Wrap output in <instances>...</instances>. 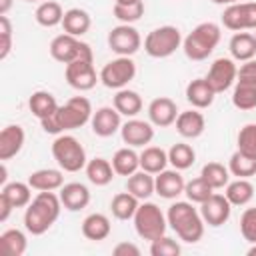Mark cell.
I'll return each instance as SVG.
<instances>
[{
  "instance_id": "obj_1",
  "label": "cell",
  "mask_w": 256,
  "mask_h": 256,
  "mask_svg": "<svg viewBox=\"0 0 256 256\" xmlns=\"http://www.w3.org/2000/svg\"><path fill=\"white\" fill-rule=\"evenodd\" d=\"M94 110H92V104L86 96H72L70 100H66L62 106H58V110L40 120V126L46 134H64L68 130H76V128H82L84 124L90 122Z\"/></svg>"
},
{
  "instance_id": "obj_2",
  "label": "cell",
  "mask_w": 256,
  "mask_h": 256,
  "mask_svg": "<svg viewBox=\"0 0 256 256\" xmlns=\"http://www.w3.org/2000/svg\"><path fill=\"white\" fill-rule=\"evenodd\" d=\"M60 196L54 192H38L24 212V228L32 236H42L52 228L62 210Z\"/></svg>"
},
{
  "instance_id": "obj_3",
  "label": "cell",
  "mask_w": 256,
  "mask_h": 256,
  "mask_svg": "<svg viewBox=\"0 0 256 256\" xmlns=\"http://www.w3.org/2000/svg\"><path fill=\"white\" fill-rule=\"evenodd\" d=\"M168 226L176 232V236L186 244H196L204 236L206 222L200 216V210L194 208L190 200H176L170 204L166 212Z\"/></svg>"
},
{
  "instance_id": "obj_4",
  "label": "cell",
  "mask_w": 256,
  "mask_h": 256,
  "mask_svg": "<svg viewBox=\"0 0 256 256\" xmlns=\"http://www.w3.org/2000/svg\"><path fill=\"white\" fill-rule=\"evenodd\" d=\"M220 26L214 24V22H200L184 40H182V50L186 54V58L194 60V62H200V60H206L214 48L218 46L220 42Z\"/></svg>"
},
{
  "instance_id": "obj_5",
  "label": "cell",
  "mask_w": 256,
  "mask_h": 256,
  "mask_svg": "<svg viewBox=\"0 0 256 256\" xmlns=\"http://www.w3.org/2000/svg\"><path fill=\"white\" fill-rule=\"evenodd\" d=\"M52 156L58 164V168H62L64 172H80L82 168H86V150L80 144L78 138L70 136V134H58L52 142Z\"/></svg>"
},
{
  "instance_id": "obj_6",
  "label": "cell",
  "mask_w": 256,
  "mask_h": 256,
  "mask_svg": "<svg viewBox=\"0 0 256 256\" xmlns=\"http://www.w3.org/2000/svg\"><path fill=\"white\" fill-rule=\"evenodd\" d=\"M134 230L136 234L142 238V240H156L160 236L166 234V228H168V220H166V214L154 204V202H148V200H142L136 214H134Z\"/></svg>"
},
{
  "instance_id": "obj_7",
  "label": "cell",
  "mask_w": 256,
  "mask_h": 256,
  "mask_svg": "<svg viewBox=\"0 0 256 256\" xmlns=\"http://www.w3.org/2000/svg\"><path fill=\"white\" fill-rule=\"evenodd\" d=\"M182 34L176 26H158L144 38V52L152 58H168L182 46Z\"/></svg>"
},
{
  "instance_id": "obj_8",
  "label": "cell",
  "mask_w": 256,
  "mask_h": 256,
  "mask_svg": "<svg viewBox=\"0 0 256 256\" xmlns=\"http://www.w3.org/2000/svg\"><path fill=\"white\" fill-rule=\"evenodd\" d=\"M48 50H50V56L60 64H70V62L80 60V58H94L90 44H86L78 36H72L66 32L52 38Z\"/></svg>"
},
{
  "instance_id": "obj_9",
  "label": "cell",
  "mask_w": 256,
  "mask_h": 256,
  "mask_svg": "<svg viewBox=\"0 0 256 256\" xmlns=\"http://www.w3.org/2000/svg\"><path fill=\"white\" fill-rule=\"evenodd\" d=\"M136 76V64L130 56H116L100 70V82L110 90L126 88Z\"/></svg>"
},
{
  "instance_id": "obj_10",
  "label": "cell",
  "mask_w": 256,
  "mask_h": 256,
  "mask_svg": "<svg viewBox=\"0 0 256 256\" xmlns=\"http://www.w3.org/2000/svg\"><path fill=\"white\" fill-rule=\"evenodd\" d=\"M142 46V36L132 24H118L108 32V48L116 56H134Z\"/></svg>"
},
{
  "instance_id": "obj_11",
  "label": "cell",
  "mask_w": 256,
  "mask_h": 256,
  "mask_svg": "<svg viewBox=\"0 0 256 256\" xmlns=\"http://www.w3.org/2000/svg\"><path fill=\"white\" fill-rule=\"evenodd\" d=\"M64 76H66V82L78 92L92 90L100 80V74H96V68H94V58H80L66 64Z\"/></svg>"
},
{
  "instance_id": "obj_12",
  "label": "cell",
  "mask_w": 256,
  "mask_h": 256,
  "mask_svg": "<svg viewBox=\"0 0 256 256\" xmlns=\"http://www.w3.org/2000/svg\"><path fill=\"white\" fill-rule=\"evenodd\" d=\"M222 24L232 32L256 30V2H236L226 6L222 12Z\"/></svg>"
},
{
  "instance_id": "obj_13",
  "label": "cell",
  "mask_w": 256,
  "mask_h": 256,
  "mask_svg": "<svg viewBox=\"0 0 256 256\" xmlns=\"http://www.w3.org/2000/svg\"><path fill=\"white\" fill-rule=\"evenodd\" d=\"M236 76H238L236 60L222 56V58H216V60L210 64V70H208V74H206V80H208V84L214 88V92L220 94V92H226L228 88L234 86Z\"/></svg>"
},
{
  "instance_id": "obj_14",
  "label": "cell",
  "mask_w": 256,
  "mask_h": 256,
  "mask_svg": "<svg viewBox=\"0 0 256 256\" xmlns=\"http://www.w3.org/2000/svg\"><path fill=\"white\" fill-rule=\"evenodd\" d=\"M230 212H232V204L228 202V198L224 194H218V192L210 194L200 204V216L212 228H218V226L226 224L228 218H230Z\"/></svg>"
},
{
  "instance_id": "obj_15",
  "label": "cell",
  "mask_w": 256,
  "mask_h": 256,
  "mask_svg": "<svg viewBox=\"0 0 256 256\" xmlns=\"http://www.w3.org/2000/svg\"><path fill=\"white\" fill-rule=\"evenodd\" d=\"M120 136L126 146L144 148L154 138V124L138 118H128V122H124L120 128Z\"/></svg>"
},
{
  "instance_id": "obj_16",
  "label": "cell",
  "mask_w": 256,
  "mask_h": 256,
  "mask_svg": "<svg viewBox=\"0 0 256 256\" xmlns=\"http://www.w3.org/2000/svg\"><path fill=\"white\" fill-rule=\"evenodd\" d=\"M120 112L114 106H102L98 108L92 118H90V128L96 136L100 138H110L114 136L120 128H122V120H120Z\"/></svg>"
},
{
  "instance_id": "obj_17",
  "label": "cell",
  "mask_w": 256,
  "mask_h": 256,
  "mask_svg": "<svg viewBox=\"0 0 256 256\" xmlns=\"http://www.w3.org/2000/svg\"><path fill=\"white\" fill-rule=\"evenodd\" d=\"M154 184H156V194L164 200H176L180 194H184V176L180 174V170L172 168V170H162L154 176Z\"/></svg>"
},
{
  "instance_id": "obj_18",
  "label": "cell",
  "mask_w": 256,
  "mask_h": 256,
  "mask_svg": "<svg viewBox=\"0 0 256 256\" xmlns=\"http://www.w3.org/2000/svg\"><path fill=\"white\" fill-rule=\"evenodd\" d=\"M178 108H176V102L168 96H160V98H154L150 104H148V120L158 126V128H168L176 122L178 118Z\"/></svg>"
},
{
  "instance_id": "obj_19",
  "label": "cell",
  "mask_w": 256,
  "mask_h": 256,
  "mask_svg": "<svg viewBox=\"0 0 256 256\" xmlns=\"http://www.w3.org/2000/svg\"><path fill=\"white\" fill-rule=\"evenodd\" d=\"M26 142V132L20 124H8L0 132V160L8 162L14 158Z\"/></svg>"
},
{
  "instance_id": "obj_20",
  "label": "cell",
  "mask_w": 256,
  "mask_h": 256,
  "mask_svg": "<svg viewBox=\"0 0 256 256\" xmlns=\"http://www.w3.org/2000/svg\"><path fill=\"white\" fill-rule=\"evenodd\" d=\"M58 196H60L62 206L66 210H70V212L84 210L90 204V190L82 182H68V184H64L58 190Z\"/></svg>"
},
{
  "instance_id": "obj_21",
  "label": "cell",
  "mask_w": 256,
  "mask_h": 256,
  "mask_svg": "<svg viewBox=\"0 0 256 256\" xmlns=\"http://www.w3.org/2000/svg\"><path fill=\"white\" fill-rule=\"evenodd\" d=\"M174 124H176V132H178L182 138H188V140L200 138V136L204 134V128H206L204 114L198 112V108L180 112Z\"/></svg>"
},
{
  "instance_id": "obj_22",
  "label": "cell",
  "mask_w": 256,
  "mask_h": 256,
  "mask_svg": "<svg viewBox=\"0 0 256 256\" xmlns=\"http://www.w3.org/2000/svg\"><path fill=\"white\" fill-rule=\"evenodd\" d=\"M28 184L38 192H54L64 186L62 168H40L28 176Z\"/></svg>"
},
{
  "instance_id": "obj_23",
  "label": "cell",
  "mask_w": 256,
  "mask_h": 256,
  "mask_svg": "<svg viewBox=\"0 0 256 256\" xmlns=\"http://www.w3.org/2000/svg\"><path fill=\"white\" fill-rule=\"evenodd\" d=\"M214 98H216V92L208 84L206 78H194L192 82H188V86H186V100L192 104V108L204 110V108L212 106Z\"/></svg>"
},
{
  "instance_id": "obj_24",
  "label": "cell",
  "mask_w": 256,
  "mask_h": 256,
  "mask_svg": "<svg viewBox=\"0 0 256 256\" xmlns=\"http://www.w3.org/2000/svg\"><path fill=\"white\" fill-rule=\"evenodd\" d=\"M110 232H112V224H110V218L106 214L94 212L82 220V234H84V238H88L92 242L106 240L110 236Z\"/></svg>"
},
{
  "instance_id": "obj_25",
  "label": "cell",
  "mask_w": 256,
  "mask_h": 256,
  "mask_svg": "<svg viewBox=\"0 0 256 256\" xmlns=\"http://www.w3.org/2000/svg\"><path fill=\"white\" fill-rule=\"evenodd\" d=\"M232 104L238 110H254L256 108V80L236 76L232 90Z\"/></svg>"
},
{
  "instance_id": "obj_26",
  "label": "cell",
  "mask_w": 256,
  "mask_h": 256,
  "mask_svg": "<svg viewBox=\"0 0 256 256\" xmlns=\"http://www.w3.org/2000/svg\"><path fill=\"white\" fill-rule=\"evenodd\" d=\"M230 56L236 62H246L256 56V38L250 32H234L228 42Z\"/></svg>"
},
{
  "instance_id": "obj_27",
  "label": "cell",
  "mask_w": 256,
  "mask_h": 256,
  "mask_svg": "<svg viewBox=\"0 0 256 256\" xmlns=\"http://www.w3.org/2000/svg\"><path fill=\"white\" fill-rule=\"evenodd\" d=\"M66 34H72V36H84L90 26H92V18L90 14L84 10V8H70L64 12V18H62V24Z\"/></svg>"
},
{
  "instance_id": "obj_28",
  "label": "cell",
  "mask_w": 256,
  "mask_h": 256,
  "mask_svg": "<svg viewBox=\"0 0 256 256\" xmlns=\"http://www.w3.org/2000/svg\"><path fill=\"white\" fill-rule=\"evenodd\" d=\"M126 190L134 194L138 200H148L152 194H156V184H154V174L146 170H136L134 174L128 176L126 180Z\"/></svg>"
},
{
  "instance_id": "obj_29",
  "label": "cell",
  "mask_w": 256,
  "mask_h": 256,
  "mask_svg": "<svg viewBox=\"0 0 256 256\" xmlns=\"http://www.w3.org/2000/svg\"><path fill=\"white\" fill-rule=\"evenodd\" d=\"M112 166H114V172L118 176H130L134 174L136 170H140V154L132 148V146H124V148H118L112 156Z\"/></svg>"
},
{
  "instance_id": "obj_30",
  "label": "cell",
  "mask_w": 256,
  "mask_h": 256,
  "mask_svg": "<svg viewBox=\"0 0 256 256\" xmlns=\"http://www.w3.org/2000/svg\"><path fill=\"white\" fill-rule=\"evenodd\" d=\"M112 104H114V108H116L122 116H126V118H134V116L142 110V96H140L136 90L120 88V90H116Z\"/></svg>"
},
{
  "instance_id": "obj_31",
  "label": "cell",
  "mask_w": 256,
  "mask_h": 256,
  "mask_svg": "<svg viewBox=\"0 0 256 256\" xmlns=\"http://www.w3.org/2000/svg\"><path fill=\"white\" fill-rule=\"evenodd\" d=\"M58 106H60V104L56 102L54 94L48 92V90H36V92H32V96L28 98V108H30V112H32L38 120H44V118L52 116V114L58 110Z\"/></svg>"
},
{
  "instance_id": "obj_32",
  "label": "cell",
  "mask_w": 256,
  "mask_h": 256,
  "mask_svg": "<svg viewBox=\"0 0 256 256\" xmlns=\"http://www.w3.org/2000/svg\"><path fill=\"white\" fill-rule=\"evenodd\" d=\"M86 176H88V180L94 184V186H108L110 182H112V178H114V166H112V162L110 160H106V158H92V160H88L86 162Z\"/></svg>"
},
{
  "instance_id": "obj_33",
  "label": "cell",
  "mask_w": 256,
  "mask_h": 256,
  "mask_svg": "<svg viewBox=\"0 0 256 256\" xmlns=\"http://www.w3.org/2000/svg\"><path fill=\"white\" fill-rule=\"evenodd\" d=\"M168 164V152L160 146H144V150L140 152V170L156 176L158 172L166 170Z\"/></svg>"
},
{
  "instance_id": "obj_34",
  "label": "cell",
  "mask_w": 256,
  "mask_h": 256,
  "mask_svg": "<svg viewBox=\"0 0 256 256\" xmlns=\"http://www.w3.org/2000/svg\"><path fill=\"white\" fill-rule=\"evenodd\" d=\"M224 196L232 206H246L254 198V184L248 178H236L226 184Z\"/></svg>"
},
{
  "instance_id": "obj_35",
  "label": "cell",
  "mask_w": 256,
  "mask_h": 256,
  "mask_svg": "<svg viewBox=\"0 0 256 256\" xmlns=\"http://www.w3.org/2000/svg\"><path fill=\"white\" fill-rule=\"evenodd\" d=\"M138 206H140V200L134 194H130L128 190L118 192L110 202V210H112V216L116 220H132Z\"/></svg>"
},
{
  "instance_id": "obj_36",
  "label": "cell",
  "mask_w": 256,
  "mask_h": 256,
  "mask_svg": "<svg viewBox=\"0 0 256 256\" xmlns=\"http://www.w3.org/2000/svg\"><path fill=\"white\" fill-rule=\"evenodd\" d=\"M0 196H4L14 208H26L32 202V186L28 182H6Z\"/></svg>"
},
{
  "instance_id": "obj_37",
  "label": "cell",
  "mask_w": 256,
  "mask_h": 256,
  "mask_svg": "<svg viewBox=\"0 0 256 256\" xmlns=\"http://www.w3.org/2000/svg\"><path fill=\"white\" fill-rule=\"evenodd\" d=\"M28 248V238L22 230L10 228L0 234V250L6 256H22Z\"/></svg>"
},
{
  "instance_id": "obj_38",
  "label": "cell",
  "mask_w": 256,
  "mask_h": 256,
  "mask_svg": "<svg viewBox=\"0 0 256 256\" xmlns=\"http://www.w3.org/2000/svg\"><path fill=\"white\" fill-rule=\"evenodd\" d=\"M34 18L40 26L44 28H54L58 24H62V18H64V10L58 2L54 0H44L38 4L36 12H34Z\"/></svg>"
},
{
  "instance_id": "obj_39",
  "label": "cell",
  "mask_w": 256,
  "mask_h": 256,
  "mask_svg": "<svg viewBox=\"0 0 256 256\" xmlns=\"http://www.w3.org/2000/svg\"><path fill=\"white\" fill-rule=\"evenodd\" d=\"M168 162L172 164V168L176 170H188L194 162H196V152L190 144L186 142H178V144H172L170 150H168Z\"/></svg>"
},
{
  "instance_id": "obj_40",
  "label": "cell",
  "mask_w": 256,
  "mask_h": 256,
  "mask_svg": "<svg viewBox=\"0 0 256 256\" xmlns=\"http://www.w3.org/2000/svg\"><path fill=\"white\" fill-rule=\"evenodd\" d=\"M228 170L236 178H250L256 176V158L236 150L228 160Z\"/></svg>"
},
{
  "instance_id": "obj_41",
  "label": "cell",
  "mask_w": 256,
  "mask_h": 256,
  "mask_svg": "<svg viewBox=\"0 0 256 256\" xmlns=\"http://www.w3.org/2000/svg\"><path fill=\"white\" fill-rule=\"evenodd\" d=\"M200 176H202L214 190L226 188V184L230 182V170H228V166H224V164H220V162H208V164H204Z\"/></svg>"
},
{
  "instance_id": "obj_42",
  "label": "cell",
  "mask_w": 256,
  "mask_h": 256,
  "mask_svg": "<svg viewBox=\"0 0 256 256\" xmlns=\"http://www.w3.org/2000/svg\"><path fill=\"white\" fill-rule=\"evenodd\" d=\"M112 12H114V18L120 20V24H134L144 16V0H138L132 4H114Z\"/></svg>"
},
{
  "instance_id": "obj_43",
  "label": "cell",
  "mask_w": 256,
  "mask_h": 256,
  "mask_svg": "<svg viewBox=\"0 0 256 256\" xmlns=\"http://www.w3.org/2000/svg\"><path fill=\"white\" fill-rule=\"evenodd\" d=\"M184 194H186V198H188L190 202H194V204H202L210 194H214V188H212L202 176H198V178H192L190 182H186V186H184Z\"/></svg>"
},
{
  "instance_id": "obj_44",
  "label": "cell",
  "mask_w": 256,
  "mask_h": 256,
  "mask_svg": "<svg viewBox=\"0 0 256 256\" xmlns=\"http://www.w3.org/2000/svg\"><path fill=\"white\" fill-rule=\"evenodd\" d=\"M236 144H238L236 150H240V152L256 158V124L254 122L240 128L238 138H236Z\"/></svg>"
},
{
  "instance_id": "obj_45",
  "label": "cell",
  "mask_w": 256,
  "mask_h": 256,
  "mask_svg": "<svg viewBox=\"0 0 256 256\" xmlns=\"http://www.w3.org/2000/svg\"><path fill=\"white\" fill-rule=\"evenodd\" d=\"M180 252H182L180 244L166 234L150 242V254L152 256H178Z\"/></svg>"
},
{
  "instance_id": "obj_46",
  "label": "cell",
  "mask_w": 256,
  "mask_h": 256,
  "mask_svg": "<svg viewBox=\"0 0 256 256\" xmlns=\"http://www.w3.org/2000/svg\"><path fill=\"white\" fill-rule=\"evenodd\" d=\"M240 234L246 242L256 244V208H246L240 216Z\"/></svg>"
},
{
  "instance_id": "obj_47",
  "label": "cell",
  "mask_w": 256,
  "mask_h": 256,
  "mask_svg": "<svg viewBox=\"0 0 256 256\" xmlns=\"http://www.w3.org/2000/svg\"><path fill=\"white\" fill-rule=\"evenodd\" d=\"M12 50V22L8 16H0V60H6Z\"/></svg>"
},
{
  "instance_id": "obj_48",
  "label": "cell",
  "mask_w": 256,
  "mask_h": 256,
  "mask_svg": "<svg viewBox=\"0 0 256 256\" xmlns=\"http://www.w3.org/2000/svg\"><path fill=\"white\" fill-rule=\"evenodd\" d=\"M112 254L114 256H140V248L132 242H120L114 246Z\"/></svg>"
},
{
  "instance_id": "obj_49",
  "label": "cell",
  "mask_w": 256,
  "mask_h": 256,
  "mask_svg": "<svg viewBox=\"0 0 256 256\" xmlns=\"http://www.w3.org/2000/svg\"><path fill=\"white\" fill-rule=\"evenodd\" d=\"M12 210H14V206H12L4 196H0V222H6Z\"/></svg>"
},
{
  "instance_id": "obj_50",
  "label": "cell",
  "mask_w": 256,
  "mask_h": 256,
  "mask_svg": "<svg viewBox=\"0 0 256 256\" xmlns=\"http://www.w3.org/2000/svg\"><path fill=\"white\" fill-rule=\"evenodd\" d=\"M12 4H14V0H0V16H6L12 8Z\"/></svg>"
},
{
  "instance_id": "obj_51",
  "label": "cell",
  "mask_w": 256,
  "mask_h": 256,
  "mask_svg": "<svg viewBox=\"0 0 256 256\" xmlns=\"http://www.w3.org/2000/svg\"><path fill=\"white\" fill-rule=\"evenodd\" d=\"M214 4H220V6H230V4H236V2H242V0H212Z\"/></svg>"
},
{
  "instance_id": "obj_52",
  "label": "cell",
  "mask_w": 256,
  "mask_h": 256,
  "mask_svg": "<svg viewBox=\"0 0 256 256\" xmlns=\"http://www.w3.org/2000/svg\"><path fill=\"white\" fill-rule=\"evenodd\" d=\"M132 2H138V0H114V4H132Z\"/></svg>"
},
{
  "instance_id": "obj_53",
  "label": "cell",
  "mask_w": 256,
  "mask_h": 256,
  "mask_svg": "<svg viewBox=\"0 0 256 256\" xmlns=\"http://www.w3.org/2000/svg\"><path fill=\"white\" fill-rule=\"evenodd\" d=\"M256 254V244H252V248H248V256H254Z\"/></svg>"
},
{
  "instance_id": "obj_54",
  "label": "cell",
  "mask_w": 256,
  "mask_h": 256,
  "mask_svg": "<svg viewBox=\"0 0 256 256\" xmlns=\"http://www.w3.org/2000/svg\"><path fill=\"white\" fill-rule=\"evenodd\" d=\"M26 2H40V0H26Z\"/></svg>"
},
{
  "instance_id": "obj_55",
  "label": "cell",
  "mask_w": 256,
  "mask_h": 256,
  "mask_svg": "<svg viewBox=\"0 0 256 256\" xmlns=\"http://www.w3.org/2000/svg\"><path fill=\"white\" fill-rule=\"evenodd\" d=\"M254 38H256V32H254Z\"/></svg>"
}]
</instances>
